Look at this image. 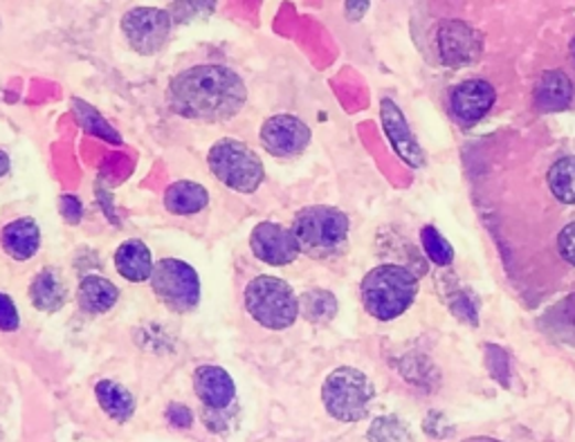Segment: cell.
I'll return each mask as SVG.
<instances>
[{
    "label": "cell",
    "instance_id": "cell-1",
    "mask_svg": "<svg viewBox=\"0 0 575 442\" xmlns=\"http://www.w3.org/2000/svg\"><path fill=\"white\" fill-rule=\"evenodd\" d=\"M247 99L243 79L225 66H196L173 77L169 104L173 112L196 121H227Z\"/></svg>",
    "mask_w": 575,
    "mask_h": 442
},
{
    "label": "cell",
    "instance_id": "cell-2",
    "mask_svg": "<svg viewBox=\"0 0 575 442\" xmlns=\"http://www.w3.org/2000/svg\"><path fill=\"white\" fill-rule=\"evenodd\" d=\"M360 292L371 317L380 322H392L401 317L403 312H407L414 303L418 279L401 266H377L364 277Z\"/></svg>",
    "mask_w": 575,
    "mask_h": 442
},
{
    "label": "cell",
    "instance_id": "cell-3",
    "mask_svg": "<svg viewBox=\"0 0 575 442\" xmlns=\"http://www.w3.org/2000/svg\"><path fill=\"white\" fill-rule=\"evenodd\" d=\"M292 236L299 251L310 259H331L344 251L349 240V218L327 205L306 207L292 220Z\"/></svg>",
    "mask_w": 575,
    "mask_h": 442
},
{
    "label": "cell",
    "instance_id": "cell-4",
    "mask_svg": "<svg viewBox=\"0 0 575 442\" xmlns=\"http://www.w3.org/2000/svg\"><path fill=\"white\" fill-rule=\"evenodd\" d=\"M245 308L252 320L270 328H290L299 317V299L292 288L277 277H257L245 288Z\"/></svg>",
    "mask_w": 575,
    "mask_h": 442
},
{
    "label": "cell",
    "instance_id": "cell-5",
    "mask_svg": "<svg viewBox=\"0 0 575 442\" xmlns=\"http://www.w3.org/2000/svg\"><path fill=\"white\" fill-rule=\"evenodd\" d=\"M375 389L369 377L351 366L333 370L322 387V400L331 418L340 422H360L369 416Z\"/></svg>",
    "mask_w": 575,
    "mask_h": 442
},
{
    "label": "cell",
    "instance_id": "cell-6",
    "mask_svg": "<svg viewBox=\"0 0 575 442\" xmlns=\"http://www.w3.org/2000/svg\"><path fill=\"white\" fill-rule=\"evenodd\" d=\"M207 162H210L212 173L225 186H230L232 192H238V194L257 192L266 177L259 155L238 140L216 142L207 155Z\"/></svg>",
    "mask_w": 575,
    "mask_h": 442
},
{
    "label": "cell",
    "instance_id": "cell-7",
    "mask_svg": "<svg viewBox=\"0 0 575 442\" xmlns=\"http://www.w3.org/2000/svg\"><path fill=\"white\" fill-rule=\"evenodd\" d=\"M149 281L156 297L173 312H189L201 301L199 272L184 261L162 259L153 266Z\"/></svg>",
    "mask_w": 575,
    "mask_h": 442
},
{
    "label": "cell",
    "instance_id": "cell-8",
    "mask_svg": "<svg viewBox=\"0 0 575 442\" xmlns=\"http://www.w3.org/2000/svg\"><path fill=\"white\" fill-rule=\"evenodd\" d=\"M121 30L138 54L160 52L171 34V17L158 8H136L121 19Z\"/></svg>",
    "mask_w": 575,
    "mask_h": 442
},
{
    "label": "cell",
    "instance_id": "cell-9",
    "mask_svg": "<svg viewBox=\"0 0 575 442\" xmlns=\"http://www.w3.org/2000/svg\"><path fill=\"white\" fill-rule=\"evenodd\" d=\"M436 41L440 61L450 68L472 66L483 52V36L466 21H443Z\"/></svg>",
    "mask_w": 575,
    "mask_h": 442
},
{
    "label": "cell",
    "instance_id": "cell-10",
    "mask_svg": "<svg viewBox=\"0 0 575 442\" xmlns=\"http://www.w3.org/2000/svg\"><path fill=\"white\" fill-rule=\"evenodd\" d=\"M262 142L277 158L304 153L310 142V129L295 115H275L262 126Z\"/></svg>",
    "mask_w": 575,
    "mask_h": 442
},
{
    "label": "cell",
    "instance_id": "cell-11",
    "mask_svg": "<svg viewBox=\"0 0 575 442\" xmlns=\"http://www.w3.org/2000/svg\"><path fill=\"white\" fill-rule=\"evenodd\" d=\"M249 247L254 251V257L275 268L292 263L299 255V247L292 231L277 223H262L254 227L249 236Z\"/></svg>",
    "mask_w": 575,
    "mask_h": 442
},
{
    "label": "cell",
    "instance_id": "cell-12",
    "mask_svg": "<svg viewBox=\"0 0 575 442\" xmlns=\"http://www.w3.org/2000/svg\"><path fill=\"white\" fill-rule=\"evenodd\" d=\"M380 115H382V129H385L394 151L398 153V158L403 162H407L409 166L418 169L423 166L425 158H423V149L418 144V140L414 138L409 123L403 115V110L394 104V99H382L380 104Z\"/></svg>",
    "mask_w": 575,
    "mask_h": 442
},
{
    "label": "cell",
    "instance_id": "cell-13",
    "mask_svg": "<svg viewBox=\"0 0 575 442\" xmlns=\"http://www.w3.org/2000/svg\"><path fill=\"white\" fill-rule=\"evenodd\" d=\"M494 99H497L494 88L486 79H468L452 90L450 108L461 123L470 126L490 112Z\"/></svg>",
    "mask_w": 575,
    "mask_h": 442
},
{
    "label": "cell",
    "instance_id": "cell-14",
    "mask_svg": "<svg viewBox=\"0 0 575 442\" xmlns=\"http://www.w3.org/2000/svg\"><path fill=\"white\" fill-rule=\"evenodd\" d=\"M194 389H196L199 400L210 411H225L227 407H232L234 396H236L232 375L225 368L212 366V364L196 368Z\"/></svg>",
    "mask_w": 575,
    "mask_h": 442
},
{
    "label": "cell",
    "instance_id": "cell-15",
    "mask_svg": "<svg viewBox=\"0 0 575 442\" xmlns=\"http://www.w3.org/2000/svg\"><path fill=\"white\" fill-rule=\"evenodd\" d=\"M115 268L119 277L131 283H142L151 279L153 259L151 249L142 240H126L115 251Z\"/></svg>",
    "mask_w": 575,
    "mask_h": 442
},
{
    "label": "cell",
    "instance_id": "cell-16",
    "mask_svg": "<svg viewBox=\"0 0 575 442\" xmlns=\"http://www.w3.org/2000/svg\"><path fill=\"white\" fill-rule=\"evenodd\" d=\"M0 242H3L8 255L14 259V261H28L32 259L36 251H39V245H41V231H39V225L32 220V218H19V220H12L6 229H3V236H0Z\"/></svg>",
    "mask_w": 575,
    "mask_h": 442
},
{
    "label": "cell",
    "instance_id": "cell-17",
    "mask_svg": "<svg viewBox=\"0 0 575 442\" xmlns=\"http://www.w3.org/2000/svg\"><path fill=\"white\" fill-rule=\"evenodd\" d=\"M533 97H535V106L542 112H557L571 104L573 84L562 71H549L540 77Z\"/></svg>",
    "mask_w": 575,
    "mask_h": 442
},
{
    "label": "cell",
    "instance_id": "cell-18",
    "mask_svg": "<svg viewBox=\"0 0 575 442\" xmlns=\"http://www.w3.org/2000/svg\"><path fill=\"white\" fill-rule=\"evenodd\" d=\"M210 203V194L207 188L196 184V182H189V180H180L173 182L167 194H164V205L171 214L178 216H189V214H199L207 207Z\"/></svg>",
    "mask_w": 575,
    "mask_h": 442
},
{
    "label": "cell",
    "instance_id": "cell-19",
    "mask_svg": "<svg viewBox=\"0 0 575 442\" xmlns=\"http://www.w3.org/2000/svg\"><path fill=\"white\" fill-rule=\"evenodd\" d=\"M119 299V290L104 277L90 274L82 281L79 292H77V301L79 308L88 314H104L108 312Z\"/></svg>",
    "mask_w": 575,
    "mask_h": 442
},
{
    "label": "cell",
    "instance_id": "cell-20",
    "mask_svg": "<svg viewBox=\"0 0 575 442\" xmlns=\"http://www.w3.org/2000/svg\"><path fill=\"white\" fill-rule=\"evenodd\" d=\"M30 299L41 312H56L66 303V283L56 270H43L30 285Z\"/></svg>",
    "mask_w": 575,
    "mask_h": 442
},
{
    "label": "cell",
    "instance_id": "cell-21",
    "mask_svg": "<svg viewBox=\"0 0 575 442\" xmlns=\"http://www.w3.org/2000/svg\"><path fill=\"white\" fill-rule=\"evenodd\" d=\"M95 396H97V402L104 409V413L108 418H113L115 422L124 424L126 420H131V416L136 411V400L121 385H117L113 380H102L95 387Z\"/></svg>",
    "mask_w": 575,
    "mask_h": 442
},
{
    "label": "cell",
    "instance_id": "cell-22",
    "mask_svg": "<svg viewBox=\"0 0 575 442\" xmlns=\"http://www.w3.org/2000/svg\"><path fill=\"white\" fill-rule=\"evenodd\" d=\"M338 301L327 290H308L299 297V314L312 324H327L336 317Z\"/></svg>",
    "mask_w": 575,
    "mask_h": 442
},
{
    "label": "cell",
    "instance_id": "cell-23",
    "mask_svg": "<svg viewBox=\"0 0 575 442\" xmlns=\"http://www.w3.org/2000/svg\"><path fill=\"white\" fill-rule=\"evenodd\" d=\"M549 188L560 203L575 205V155L562 158L549 169Z\"/></svg>",
    "mask_w": 575,
    "mask_h": 442
},
{
    "label": "cell",
    "instance_id": "cell-24",
    "mask_svg": "<svg viewBox=\"0 0 575 442\" xmlns=\"http://www.w3.org/2000/svg\"><path fill=\"white\" fill-rule=\"evenodd\" d=\"M544 324L551 335H557L566 342H575V294L560 301L544 314Z\"/></svg>",
    "mask_w": 575,
    "mask_h": 442
},
{
    "label": "cell",
    "instance_id": "cell-25",
    "mask_svg": "<svg viewBox=\"0 0 575 442\" xmlns=\"http://www.w3.org/2000/svg\"><path fill=\"white\" fill-rule=\"evenodd\" d=\"M369 442H414L412 429L396 416H380L366 431Z\"/></svg>",
    "mask_w": 575,
    "mask_h": 442
},
{
    "label": "cell",
    "instance_id": "cell-26",
    "mask_svg": "<svg viewBox=\"0 0 575 442\" xmlns=\"http://www.w3.org/2000/svg\"><path fill=\"white\" fill-rule=\"evenodd\" d=\"M75 112H77L82 126L90 136H95L99 140H106V142H113V144H121L119 133L113 129V126L93 106H88L82 99H75Z\"/></svg>",
    "mask_w": 575,
    "mask_h": 442
},
{
    "label": "cell",
    "instance_id": "cell-27",
    "mask_svg": "<svg viewBox=\"0 0 575 442\" xmlns=\"http://www.w3.org/2000/svg\"><path fill=\"white\" fill-rule=\"evenodd\" d=\"M420 240H423V249L427 251V257L432 259V263H436L438 268L450 266L455 261V249L452 245L447 242L445 236H440V231L432 225L423 227L420 231Z\"/></svg>",
    "mask_w": 575,
    "mask_h": 442
},
{
    "label": "cell",
    "instance_id": "cell-28",
    "mask_svg": "<svg viewBox=\"0 0 575 442\" xmlns=\"http://www.w3.org/2000/svg\"><path fill=\"white\" fill-rule=\"evenodd\" d=\"M19 324H21V320H19V310H17L14 301L8 294L0 292V331L14 333V331H19Z\"/></svg>",
    "mask_w": 575,
    "mask_h": 442
},
{
    "label": "cell",
    "instance_id": "cell-29",
    "mask_svg": "<svg viewBox=\"0 0 575 442\" xmlns=\"http://www.w3.org/2000/svg\"><path fill=\"white\" fill-rule=\"evenodd\" d=\"M557 251L560 257L575 268V223H568L557 236Z\"/></svg>",
    "mask_w": 575,
    "mask_h": 442
},
{
    "label": "cell",
    "instance_id": "cell-30",
    "mask_svg": "<svg viewBox=\"0 0 575 442\" xmlns=\"http://www.w3.org/2000/svg\"><path fill=\"white\" fill-rule=\"evenodd\" d=\"M167 418L173 427H191V422H194V416H191V411L184 407V405H171L169 411H167Z\"/></svg>",
    "mask_w": 575,
    "mask_h": 442
},
{
    "label": "cell",
    "instance_id": "cell-31",
    "mask_svg": "<svg viewBox=\"0 0 575 442\" xmlns=\"http://www.w3.org/2000/svg\"><path fill=\"white\" fill-rule=\"evenodd\" d=\"M8 171H10V158H8V153L0 151V175H6Z\"/></svg>",
    "mask_w": 575,
    "mask_h": 442
},
{
    "label": "cell",
    "instance_id": "cell-32",
    "mask_svg": "<svg viewBox=\"0 0 575 442\" xmlns=\"http://www.w3.org/2000/svg\"><path fill=\"white\" fill-rule=\"evenodd\" d=\"M571 52H573V58H575V39H573V43H571Z\"/></svg>",
    "mask_w": 575,
    "mask_h": 442
}]
</instances>
